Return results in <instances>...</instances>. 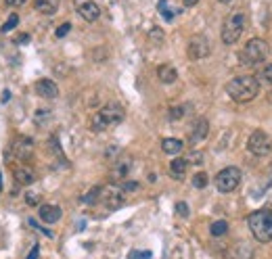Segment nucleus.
Segmentation results:
<instances>
[{
  "mask_svg": "<svg viewBox=\"0 0 272 259\" xmlns=\"http://www.w3.org/2000/svg\"><path fill=\"white\" fill-rule=\"evenodd\" d=\"M226 94L234 103H249L260 94V82L253 75H236L226 84Z\"/></svg>",
  "mask_w": 272,
  "mask_h": 259,
  "instance_id": "obj_1",
  "label": "nucleus"
},
{
  "mask_svg": "<svg viewBox=\"0 0 272 259\" xmlns=\"http://www.w3.org/2000/svg\"><path fill=\"white\" fill-rule=\"evenodd\" d=\"M124 117H126L124 107L117 105V103H107V105L101 107V109L94 113L92 130L94 132H103L107 128H113V126H117V123L124 121Z\"/></svg>",
  "mask_w": 272,
  "mask_h": 259,
  "instance_id": "obj_2",
  "label": "nucleus"
},
{
  "mask_svg": "<svg viewBox=\"0 0 272 259\" xmlns=\"http://www.w3.org/2000/svg\"><path fill=\"white\" fill-rule=\"evenodd\" d=\"M251 234L258 243H270L272 240V209H258L247 218Z\"/></svg>",
  "mask_w": 272,
  "mask_h": 259,
  "instance_id": "obj_3",
  "label": "nucleus"
},
{
  "mask_svg": "<svg viewBox=\"0 0 272 259\" xmlns=\"http://www.w3.org/2000/svg\"><path fill=\"white\" fill-rule=\"evenodd\" d=\"M245 28H247V13L243 8H236L224 19L222 23V42L224 44H234L243 36Z\"/></svg>",
  "mask_w": 272,
  "mask_h": 259,
  "instance_id": "obj_4",
  "label": "nucleus"
},
{
  "mask_svg": "<svg viewBox=\"0 0 272 259\" xmlns=\"http://www.w3.org/2000/svg\"><path fill=\"white\" fill-rule=\"evenodd\" d=\"M268 52H270V48H268L266 40L253 38V40H249L247 44H245V48L241 50L239 57H241L243 65H260L262 61L268 57Z\"/></svg>",
  "mask_w": 272,
  "mask_h": 259,
  "instance_id": "obj_5",
  "label": "nucleus"
},
{
  "mask_svg": "<svg viewBox=\"0 0 272 259\" xmlns=\"http://www.w3.org/2000/svg\"><path fill=\"white\" fill-rule=\"evenodd\" d=\"M241 182V169L239 167H224L216 176V188L220 192H233Z\"/></svg>",
  "mask_w": 272,
  "mask_h": 259,
  "instance_id": "obj_6",
  "label": "nucleus"
},
{
  "mask_svg": "<svg viewBox=\"0 0 272 259\" xmlns=\"http://www.w3.org/2000/svg\"><path fill=\"white\" fill-rule=\"evenodd\" d=\"M247 148H249L251 155L266 157L270 150H272V138L268 136L264 130H256V132H253L251 136H249V140H247Z\"/></svg>",
  "mask_w": 272,
  "mask_h": 259,
  "instance_id": "obj_7",
  "label": "nucleus"
},
{
  "mask_svg": "<svg viewBox=\"0 0 272 259\" xmlns=\"http://www.w3.org/2000/svg\"><path fill=\"white\" fill-rule=\"evenodd\" d=\"M101 203L105 205V209L116 211L124 205V192H121V188H117V186H103Z\"/></svg>",
  "mask_w": 272,
  "mask_h": 259,
  "instance_id": "obj_8",
  "label": "nucleus"
},
{
  "mask_svg": "<svg viewBox=\"0 0 272 259\" xmlns=\"http://www.w3.org/2000/svg\"><path fill=\"white\" fill-rule=\"evenodd\" d=\"M34 153V140L28 138V136H17L13 142H11V155L19 161H25L30 159Z\"/></svg>",
  "mask_w": 272,
  "mask_h": 259,
  "instance_id": "obj_9",
  "label": "nucleus"
},
{
  "mask_svg": "<svg viewBox=\"0 0 272 259\" xmlns=\"http://www.w3.org/2000/svg\"><path fill=\"white\" fill-rule=\"evenodd\" d=\"M209 52H212V46H209V40L205 36H195V38H191L189 42V57L193 61H201L209 57Z\"/></svg>",
  "mask_w": 272,
  "mask_h": 259,
  "instance_id": "obj_10",
  "label": "nucleus"
},
{
  "mask_svg": "<svg viewBox=\"0 0 272 259\" xmlns=\"http://www.w3.org/2000/svg\"><path fill=\"white\" fill-rule=\"evenodd\" d=\"M74 4H76L78 15H80L84 21L92 23V21H96L101 17V8H99V4H96L94 0H74Z\"/></svg>",
  "mask_w": 272,
  "mask_h": 259,
  "instance_id": "obj_11",
  "label": "nucleus"
},
{
  "mask_svg": "<svg viewBox=\"0 0 272 259\" xmlns=\"http://www.w3.org/2000/svg\"><path fill=\"white\" fill-rule=\"evenodd\" d=\"M207 134H209V121H207L205 117L195 119V123L191 126V132H189V140H191V145H197V142L205 140V138H207Z\"/></svg>",
  "mask_w": 272,
  "mask_h": 259,
  "instance_id": "obj_12",
  "label": "nucleus"
},
{
  "mask_svg": "<svg viewBox=\"0 0 272 259\" xmlns=\"http://www.w3.org/2000/svg\"><path fill=\"white\" fill-rule=\"evenodd\" d=\"M13 176H15V182L17 184H23V186H30V184H34L38 180V174L34 172V167H30V165H17L15 169H13Z\"/></svg>",
  "mask_w": 272,
  "mask_h": 259,
  "instance_id": "obj_13",
  "label": "nucleus"
},
{
  "mask_svg": "<svg viewBox=\"0 0 272 259\" xmlns=\"http://www.w3.org/2000/svg\"><path fill=\"white\" fill-rule=\"evenodd\" d=\"M34 90L42 98H57L59 96V86L52 82V79H38L34 84Z\"/></svg>",
  "mask_w": 272,
  "mask_h": 259,
  "instance_id": "obj_14",
  "label": "nucleus"
},
{
  "mask_svg": "<svg viewBox=\"0 0 272 259\" xmlns=\"http://www.w3.org/2000/svg\"><path fill=\"white\" fill-rule=\"evenodd\" d=\"M38 216L42 222H46V224H55V222L61 220L63 211H61V207H57V205H40Z\"/></svg>",
  "mask_w": 272,
  "mask_h": 259,
  "instance_id": "obj_15",
  "label": "nucleus"
},
{
  "mask_svg": "<svg viewBox=\"0 0 272 259\" xmlns=\"http://www.w3.org/2000/svg\"><path fill=\"white\" fill-rule=\"evenodd\" d=\"M61 0H34V8L42 15H55L59 11Z\"/></svg>",
  "mask_w": 272,
  "mask_h": 259,
  "instance_id": "obj_16",
  "label": "nucleus"
},
{
  "mask_svg": "<svg viewBox=\"0 0 272 259\" xmlns=\"http://www.w3.org/2000/svg\"><path fill=\"white\" fill-rule=\"evenodd\" d=\"M161 148L165 155H178L180 150L184 148V142L178 138H163L161 140Z\"/></svg>",
  "mask_w": 272,
  "mask_h": 259,
  "instance_id": "obj_17",
  "label": "nucleus"
},
{
  "mask_svg": "<svg viewBox=\"0 0 272 259\" xmlns=\"http://www.w3.org/2000/svg\"><path fill=\"white\" fill-rule=\"evenodd\" d=\"M157 77H159L163 84H174L176 82V77H178V71L172 65H161L159 69H157Z\"/></svg>",
  "mask_w": 272,
  "mask_h": 259,
  "instance_id": "obj_18",
  "label": "nucleus"
},
{
  "mask_svg": "<svg viewBox=\"0 0 272 259\" xmlns=\"http://www.w3.org/2000/svg\"><path fill=\"white\" fill-rule=\"evenodd\" d=\"M187 167H189L187 159L176 157V159H174V161L170 163V172H172V176L176 178V180H182V176H184V172H187Z\"/></svg>",
  "mask_w": 272,
  "mask_h": 259,
  "instance_id": "obj_19",
  "label": "nucleus"
},
{
  "mask_svg": "<svg viewBox=\"0 0 272 259\" xmlns=\"http://www.w3.org/2000/svg\"><path fill=\"white\" fill-rule=\"evenodd\" d=\"M132 169V159H119L113 167V178H126Z\"/></svg>",
  "mask_w": 272,
  "mask_h": 259,
  "instance_id": "obj_20",
  "label": "nucleus"
},
{
  "mask_svg": "<svg viewBox=\"0 0 272 259\" xmlns=\"http://www.w3.org/2000/svg\"><path fill=\"white\" fill-rule=\"evenodd\" d=\"M101 194H103V186H92V188L82 196V203H86V205H96V203H101Z\"/></svg>",
  "mask_w": 272,
  "mask_h": 259,
  "instance_id": "obj_21",
  "label": "nucleus"
},
{
  "mask_svg": "<svg viewBox=\"0 0 272 259\" xmlns=\"http://www.w3.org/2000/svg\"><path fill=\"white\" fill-rule=\"evenodd\" d=\"M209 232H212V236H224L228 232V222H224V220L214 222V224L209 226Z\"/></svg>",
  "mask_w": 272,
  "mask_h": 259,
  "instance_id": "obj_22",
  "label": "nucleus"
},
{
  "mask_svg": "<svg viewBox=\"0 0 272 259\" xmlns=\"http://www.w3.org/2000/svg\"><path fill=\"white\" fill-rule=\"evenodd\" d=\"M157 8H159V13H161V17H163L165 21H172L174 19V13L170 11L168 0H159V2H157Z\"/></svg>",
  "mask_w": 272,
  "mask_h": 259,
  "instance_id": "obj_23",
  "label": "nucleus"
},
{
  "mask_svg": "<svg viewBox=\"0 0 272 259\" xmlns=\"http://www.w3.org/2000/svg\"><path fill=\"white\" fill-rule=\"evenodd\" d=\"M207 182H209V178L203 172H199V174L193 176V186H195V188H205Z\"/></svg>",
  "mask_w": 272,
  "mask_h": 259,
  "instance_id": "obj_24",
  "label": "nucleus"
},
{
  "mask_svg": "<svg viewBox=\"0 0 272 259\" xmlns=\"http://www.w3.org/2000/svg\"><path fill=\"white\" fill-rule=\"evenodd\" d=\"M17 25H19V15L13 13V15L6 19V23L2 25V34H6V32H13V30L17 28Z\"/></svg>",
  "mask_w": 272,
  "mask_h": 259,
  "instance_id": "obj_25",
  "label": "nucleus"
},
{
  "mask_svg": "<svg viewBox=\"0 0 272 259\" xmlns=\"http://www.w3.org/2000/svg\"><path fill=\"white\" fill-rule=\"evenodd\" d=\"M184 109H187L184 105H180V107H172V109H170V119H172V121L182 119V117H184V113H187Z\"/></svg>",
  "mask_w": 272,
  "mask_h": 259,
  "instance_id": "obj_26",
  "label": "nucleus"
},
{
  "mask_svg": "<svg viewBox=\"0 0 272 259\" xmlns=\"http://www.w3.org/2000/svg\"><path fill=\"white\" fill-rule=\"evenodd\" d=\"M151 257H153L151 251H136L134 249V251L128 253V259H151Z\"/></svg>",
  "mask_w": 272,
  "mask_h": 259,
  "instance_id": "obj_27",
  "label": "nucleus"
},
{
  "mask_svg": "<svg viewBox=\"0 0 272 259\" xmlns=\"http://www.w3.org/2000/svg\"><path fill=\"white\" fill-rule=\"evenodd\" d=\"M260 77L264 79V82H268V84H272V63L270 65H266L264 69L260 71Z\"/></svg>",
  "mask_w": 272,
  "mask_h": 259,
  "instance_id": "obj_28",
  "label": "nucleus"
},
{
  "mask_svg": "<svg viewBox=\"0 0 272 259\" xmlns=\"http://www.w3.org/2000/svg\"><path fill=\"white\" fill-rule=\"evenodd\" d=\"M25 203H28V205H38L40 203V194L38 192H25Z\"/></svg>",
  "mask_w": 272,
  "mask_h": 259,
  "instance_id": "obj_29",
  "label": "nucleus"
},
{
  "mask_svg": "<svg viewBox=\"0 0 272 259\" xmlns=\"http://www.w3.org/2000/svg\"><path fill=\"white\" fill-rule=\"evenodd\" d=\"M69 30H72V23H63V25H59L57 28V38H63V36H67L69 34Z\"/></svg>",
  "mask_w": 272,
  "mask_h": 259,
  "instance_id": "obj_30",
  "label": "nucleus"
},
{
  "mask_svg": "<svg viewBox=\"0 0 272 259\" xmlns=\"http://www.w3.org/2000/svg\"><path fill=\"white\" fill-rule=\"evenodd\" d=\"M187 161L189 163H203V153H191L189 157H187Z\"/></svg>",
  "mask_w": 272,
  "mask_h": 259,
  "instance_id": "obj_31",
  "label": "nucleus"
},
{
  "mask_svg": "<svg viewBox=\"0 0 272 259\" xmlns=\"http://www.w3.org/2000/svg\"><path fill=\"white\" fill-rule=\"evenodd\" d=\"M176 211H178V216H182V218H187L189 216V205L187 203H176Z\"/></svg>",
  "mask_w": 272,
  "mask_h": 259,
  "instance_id": "obj_32",
  "label": "nucleus"
},
{
  "mask_svg": "<svg viewBox=\"0 0 272 259\" xmlns=\"http://www.w3.org/2000/svg\"><path fill=\"white\" fill-rule=\"evenodd\" d=\"M149 38H151V40H157V42H163L165 36H163L161 30H151V32H149Z\"/></svg>",
  "mask_w": 272,
  "mask_h": 259,
  "instance_id": "obj_33",
  "label": "nucleus"
},
{
  "mask_svg": "<svg viewBox=\"0 0 272 259\" xmlns=\"http://www.w3.org/2000/svg\"><path fill=\"white\" fill-rule=\"evenodd\" d=\"M138 190V182H124L121 184V192H132Z\"/></svg>",
  "mask_w": 272,
  "mask_h": 259,
  "instance_id": "obj_34",
  "label": "nucleus"
},
{
  "mask_svg": "<svg viewBox=\"0 0 272 259\" xmlns=\"http://www.w3.org/2000/svg\"><path fill=\"white\" fill-rule=\"evenodd\" d=\"M28 0H4V4L6 6H13V8H17V6H23Z\"/></svg>",
  "mask_w": 272,
  "mask_h": 259,
  "instance_id": "obj_35",
  "label": "nucleus"
},
{
  "mask_svg": "<svg viewBox=\"0 0 272 259\" xmlns=\"http://www.w3.org/2000/svg\"><path fill=\"white\" fill-rule=\"evenodd\" d=\"M15 42H17V44H28V42H30V34H19V36L15 38Z\"/></svg>",
  "mask_w": 272,
  "mask_h": 259,
  "instance_id": "obj_36",
  "label": "nucleus"
},
{
  "mask_svg": "<svg viewBox=\"0 0 272 259\" xmlns=\"http://www.w3.org/2000/svg\"><path fill=\"white\" fill-rule=\"evenodd\" d=\"M38 255H40V245H34L30 255H28V259H38Z\"/></svg>",
  "mask_w": 272,
  "mask_h": 259,
  "instance_id": "obj_37",
  "label": "nucleus"
},
{
  "mask_svg": "<svg viewBox=\"0 0 272 259\" xmlns=\"http://www.w3.org/2000/svg\"><path fill=\"white\" fill-rule=\"evenodd\" d=\"M8 101H11V92L4 90V92H2V103H8Z\"/></svg>",
  "mask_w": 272,
  "mask_h": 259,
  "instance_id": "obj_38",
  "label": "nucleus"
},
{
  "mask_svg": "<svg viewBox=\"0 0 272 259\" xmlns=\"http://www.w3.org/2000/svg\"><path fill=\"white\" fill-rule=\"evenodd\" d=\"M182 2H184V6H195L199 0H182Z\"/></svg>",
  "mask_w": 272,
  "mask_h": 259,
  "instance_id": "obj_39",
  "label": "nucleus"
},
{
  "mask_svg": "<svg viewBox=\"0 0 272 259\" xmlns=\"http://www.w3.org/2000/svg\"><path fill=\"white\" fill-rule=\"evenodd\" d=\"M0 192H2V172H0Z\"/></svg>",
  "mask_w": 272,
  "mask_h": 259,
  "instance_id": "obj_40",
  "label": "nucleus"
},
{
  "mask_svg": "<svg viewBox=\"0 0 272 259\" xmlns=\"http://www.w3.org/2000/svg\"><path fill=\"white\" fill-rule=\"evenodd\" d=\"M220 2H222V4H228V2H233V0H220Z\"/></svg>",
  "mask_w": 272,
  "mask_h": 259,
  "instance_id": "obj_41",
  "label": "nucleus"
},
{
  "mask_svg": "<svg viewBox=\"0 0 272 259\" xmlns=\"http://www.w3.org/2000/svg\"><path fill=\"white\" fill-rule=\"evenodd\" d=\"M268 101H270V103H272V92H270V94H268Z\"/></svg>",
  "mask_w": 272,
  "mask_h": 259,
  "instance_id": "obj_42",
  "label": "nucleus"
}]
</instances>
